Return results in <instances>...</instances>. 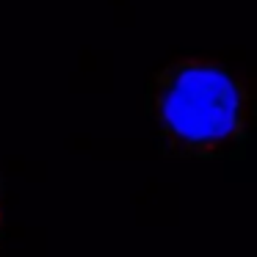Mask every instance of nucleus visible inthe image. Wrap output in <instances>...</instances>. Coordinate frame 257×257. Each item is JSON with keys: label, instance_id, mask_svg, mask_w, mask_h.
Segmentation results:
<instances>
[{"label": "nucleus", "instance_id": "obj_1", "mask_svg": "<svg viewBox=\"0 0 257 257\" xmlns=\"http://www.w3.org/2000/svg\"><path fill=\"white\" fill-rule=\"evenodd\" d=\"M150 113L174 155H232L246 141V89L213 64L183 61L161 69L150 86Z\"/></svg>", "mask_w": 257, "mask_h": 257}]
</instances>
